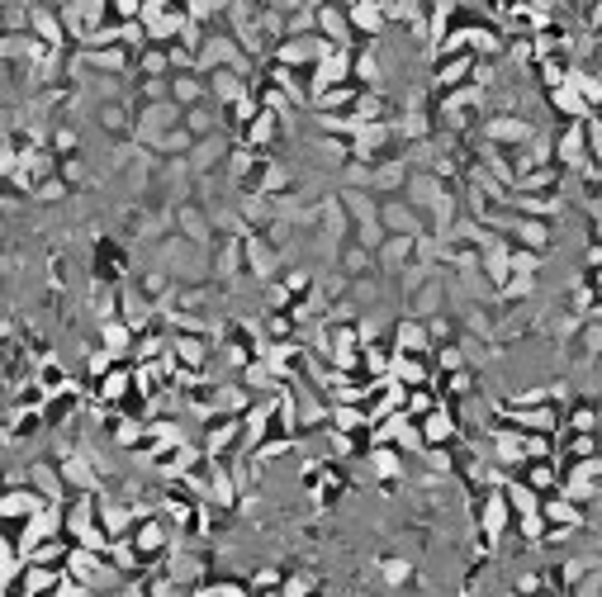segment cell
Masks as SVG:
<instances>
[{
    "instance_id": "6da1fadb",
    "label": "cell",
    "mask_w": 602,
    "mask_h": 597,
    "mask_svg": "<svg viewBox=\"0 0 602 597\" xmlns=\"http://www.w3.org/2000/svg\"><path fill=\"white\" fill-rule=\"evenodd\" d=\"M479 133H484V143H498V147H531L541 138V128L531 124L522 109H493V114H484Z\"/></svg>"
},
{
    "instance_id": "7a4b0ae2",
    "label": "cell",
    "mask_w": 602,
    "mask_h": 597,
    "mask_svg": "<svg viewBox=\"0 0 602 597\" xmlns=\"http://www.w3.org/2000/svg\"><path fill=\"white\" fill-rule=\"evenodd\" d=\"M185 124V109L176 105V100H157V105H138V128H133V143L138 147H152L162 143L171 128H181Z\"/></svg>"
},
{
    "instance_id": "3957f363",
    "label": "cell",
    "mask_w": 602,
    "mask_h": 597,
    "mask_svg": "<svg viewBox=\"0 0 602 597\" xmlns=\"http://www.w3.org/2000/svg\"><path fill=\"white\" fill-rule=\"evenodd\" d=\"M555 166L565 176H584L593 166V152H588V119H574V124L555 128Z\"/></svg>"
},
{
    "instance_id": "277c9868",
    "label": "cell",
    "mask_w": 602,
    "mask_h": 597,
    "mask_svg": "<svg viewBox=\"0 0 602 597\" xmlns=\"http://www.w3.org/2000/svg\"><path fill=\"white\" fill-rule=\"evenodd\" d=\"M328 53H332V43L323 34H290V38L275 43L271 62H285V67H294V72H313Z\"/></svg>"
},
{
    "instance_id": "5b68a950",
    "label": "cell",
    "mask_w": 602,
    "mask_h": 597,
    "mask_svg": "<svg viewBox=\"0 0 602 597\" xmlns=\"http://www.w3.org/2000/svg\"><path fill=\"white\" fill-rule=\"evenodd\" d=\"M200 446L209 460H228L233 451H242V417L238 413H219L204 422L200 432Z\"/></svg>"
},
{
    "instance_id": "8992f818",
    "label": "cell",
    "mask_w": 602,
    "mask_h": 597,
    "mask_svg": "<svg viewBox=\"0 0 602 597\" xmlns=\"http://www.w3.org/2000/svg\"><path fill=\"white\" fill-rule=\"evenodd\" d=\"M413 171H418V166L408 162L403 147H399V152H389L384 162L370 166V190H375L380 199H399L403 190H408V181H413Z\"/></svg>"
},
{
    "instance_id": "52a82bcc",
    "label": "cell",
    "mask_w": 602,
    "mask_h": 597,
    "mask_svg": "<svg viewBox=\"0 0 602 597\" xmlns=\"http://www.w3.org/2000/svg\"><path fill=\"white\" fill-rule=\"evenodd\" d=\"M380 223H384V233H389V237H427V233H432V228H427L432 218L422 214V209H413L403 195L399 199H384Z\"/></svg>"
},
{
    "instance_id": "ba28073f",
    "label": "cell",
    "mask_w": 602,
    "mask_h": 597,
    "mask_svg": "<svg viewBox=\"0 0 602 597\" xmlns=\"http://www.w3.org/2000/svg\"><path fill=\"white\" fill-rule=\"evenodd\" d=\"M318 19V34L328 38L332 48H361V38H356V24H351V10L342 0H328V5H318L313 10Z\"/></svg>"
},
{
    "instance_id": "9c48e42d",
    "label": "cell",
    "mask_w": 602,
    "mask_h": 597,
    "mask_svg": "<svg viewBox=\"0 0 602 597\" xmlns=\"http://www.w3.org/2000/svg\"><path fill=\"white\" fill-rule=\"evenodd\" d=\"M475 81V53H456V57H437L432 62V76H427V91L432 95H446V91H460Z\"/></svg>"
},
{
    "instance_id": "30bf717a",
    "label": "cell",
    "mask_w": 602,
    "mask_h": 597,
    "mask_svg": "<svg viewBox=\"0 0 602 597\" xmlns=\"http://www.w3.org/2000/svg\"><path fill=\"white\" fill-rule=\"evenodd\" d=\"M209 266H214V285H238L247 275V247L242 237H219L209 247Z\"/></svg>"
},
{
    "instance_id": "8fae6325",
    "label": "cell",
    "mask_w": 602,
    "mask_h": 597,
    "mask_svg": "<svg viewBox=\"0 0 602 597\" xmlns=\"http://www.w3.org/2000/svg\"><path fill=\"white\" fill-rule=\"evenodd\" d=\"M128 541L138 545L147 560H166V555L176 550L171 522H166V517H152V512H143V517H138V526H133V536H128Z\"/></svg>"
},
{
    "instance_id": "7c38bea8",
    "label": "cell",
    "mask_w": 602,
    "mask_h": 597,
    "mask_svg": "<svg viewBox=\"0 0 602 597\" xmlns=\"http://www.w3.org/2000/svg\"><path fill=\"white\" fill-rule=\"evenodd\" d=\"M176 233L190 237V242H200V247H214V242H219L214 214H209V204H200V199H185V204H176Z\"/></svg>"
},
{
    "instance_id": "4fadbf2b",
    "label": "cell",
    "mask_w": 602,
    "mask_h": 597,
    "mask_svg": "<svg viewBox=\"0 0 602 597\" xmlns=\"http://www.w3.org/2000/svg\"><path fill=\"white\" fill-rule=\"evenodd\" d=\"M43 507H48V498H43L34 484H5V503H0V517H5V526L34 522Z\"/></svg>"
},
{
    "instance_id": "5bb4252c",
    "label": "cell",
    "mask_w": 602,
    "mask_h": 597,
    "mask_svg": "<svg viewBox=\"0 0 602 597\" xmlns=\"http://www.w3.org/2000/svg\"><path fill=\"white\" fill-rule=\"evenodd\" d=\"M351 67H356V48H332V53L309 72L313 100H318L323 91H332V86H347V81H351Z\"/></svg>"
},
{
    "instance_id": "9a60e30c",
    "label": "cell",
    "mask_w": 602,
    "mask_h": 597,
    "mask_svg": "<svg viewBox=\"0 0 602 597\" xmlns=\"http://www.w3.org/2000/svg\"><path fill=\"white\" fill-rule=\"evenodd\" d=\"M228 152H233V133L223 128V133H214V138H200L195 152H190L185 162H190L195 176H219L223 166H228Z\"/></svg>"
},
{
    "instance_id": "2e32d148",
    "label": "cell",
    "mask_w": 602,
    "mask_h": 597,
    "mask_svg": "<svg viewBox=\"0 0 602 597\" xmlns=\"http://www.w3.org/2000/svg\"><path fill=\"white\" fill-rule=\"evenodd\" d=\"M389 342H394V351H403V356H432V351H437V346H432V332H427V323H422V318H413V313L394 318V327H389Z\"/></svg>"
},
{
    "instance_id": "e0dca14e",
    "label": "cell",
    "mask_w": 602,
    "mask_h": 597,
    "mask_svg": "<svg viewBox=\"0 0 602 597\" xmlns=\"http://www.w3.org/2000/svg\"><path fill=\"white\" fill-rule=\"evenodd\" d=\"M365 470L375 479V489H380V484H403V479H408V455H403L399 446H370V451H365Z\"/></svg>"
},
{
    "instance_id": "ac0fdd59",
    "label": "cell",
    "mask_w": 602,
    "mask_h": 597,
    "mask_svg": "<svg viewBox=\"0 0 602 597\" xmlns=\"http://www.w3.org/2000/svg\"><path fill=\"white\" fill-rule=\"evenodd\" d=\"M285 119H280V114H271V109H261V114H256V124L247 128V133H242V143L247 147H256V152H261V157H271L275 147H280V138H285Z\"/></svg>"
},
{
    "instance_id": "d6986e66",
    "label": "cell",
    "mask_w": 602,
    "mask_h": 597,
    "mask_svg": "<svg viewBox=\"0 0 602 597\" xmlns=\"http://www.w3.org/2000/svg\"><path fill=\"white\" fill-rule=\"evenodd\" d=\"M446 299H451V285H446V275H432V280H427V285H422V290L408 299V313L427 323V318L446 313Z\"/></svg>"
},
{
    "instance_id": "ffe728a7",
    "label": "cell",
    "mask_w": 602,
    "mask_h": 597,
    "mask_svg": "<svg viewBox=\"0 0 602 597\" xmlns=\"http://www.w3.org/2000/svg\"><path fill=\"white\" fill-rule=\"evenodd\" d=\"M351 81L361 91H384V57H380V43H361L356 48V67H351Z\"/></svg>"
},
{
    "instance_id": "44dd1931",
    "label": "cell",
    "mask_w": 602,
    "mask_h": 597,
    "mask_svg": "<svg viewBox=\"0 0 602 597\" xmlns=\"http://www.w3.org/2000/svg\"><path fill=\"white\" fill-rule=\"evenodd\" d=\"M337 271L347 275V280H370V275L380 271V256L351 237V242H342V252H337Z\"/></svg>"
},
{
    "instance_id": "7402d4cb",
    "label": "cell",
    "mask_w": 602,
    "mask_h": 597,
    "mask_svg": "<svg viewBox=\"0 0 602 597\" xmlns=\"http://www.w3.org/2000/svg\"><path fill=\"white\" fill-rule=\"evenodd\" d=\"M389 380L403 384V389H422V384H437V370L427 365V356H403V351H394Z\"/></svg>"
},
{
    "instance_id": "603a6c76",
    "label": "cell",
    "mask_w": 602,
    "mask_h": 597,
    "mask_svg": "<svg viewBox=\"0 0 602 597\" xmlns=\"http://www.w3.org/2000/svg\"><path fill=\"white\" fill-rule=\"evenodd\" d=\"M546 105L555 109V119L560 124H574V119H593V105L584 100V91L569 81V86H560V91H546Z\"/></svg>"
},
{
    "instance_id": "cb8c5ba5",
    "label": "cell",
    "mask_w": 602,
    "mask_h": 597,
    "mask_svg": "<svg viewBox=\"0 0 602 597\" xmlns=\"http://www.w3.org/2000/svg\"><path fill=\"white\" fill-rule=\"evenodd\" d=\"M95 342L105 346V351H114L119 361H133V346H138V332L124 323V318H110V323L95 327Z\"/></svg>"
},
{
    "instance_id": "d4e9b609",
    "label": "cell",
    "mask_w": 602,
    "mask_h": 597,
    "mask_svg": "<svg viewBox=\"0 0 602 597\" xmlns=\"http://www.w3.org/2000/svg\"><path fill=\"white\" fill-rule=\"evenodd\" d=\"M508 237L517 242V247H531V252H550V242H555V233H550V218H536V214L517 218V228H512Z\"/></svg>"
},
{
    "instance_id": "484cf974",
    "label": "cell",
    "mask_w": 602,
    "mask_h": 597,
    "mask_svg": "<svg viewBox=\"0 0 602 597\" xmlns=\"http://www.w3.org/2000/svg\"><path fill=\"white\" fill-rule=\"evenodd\" d=\"M375 256H380V271L403 275L413 261H418V237H384V247Z\"/></svg>"
},
{
    "instance_id": "4316f807",
    "label": "cell",
    "mask_w": 602,
    "mask_h": 597,
    "mask_svg": "<svg viewBox=\"0 0 602 597\" xmlns=\"http://www.w3.org/2000/svg\"><path fill=\"white\" fill-rule=\"evenodd\" d=\"M171 100L181 109H190V105H204L209 100V76L195 67V72H176L171 76Z\"/></svg>"
},
{
    "instance_id": "83f0119b",
    "label": "cell",
    "mask_w": 602,
    "mask_h": 597,
    "mask_svg": "<svg viewBox=\"0 0 602 597\" xmlns=\"http://www.w3.org/2000/svg\"><path fill=\"white\" fill-rule=\"evenodd\" d=\"M565 432L569 436H598L602 432V408L593 398H579L565 408Z\"/></svg>"
},
{
    "instance_id": "f1b7e54d",
    "label": "cell",
    "mask_w": 602,
    "mask_h": 597,
    "mask_svg": "<svg viewBox=\"0 0 602 597\" xmlns=\"http://www.w3.org/2000/svg\"><path fill=\"white\" fill-rule=\"evenodd\" d=\"M48 152H53V157H81V152H86V147H81V124L53 119V124H48Z\"/></svg>"
},
{
    "instance_id": "f546056e",
    "label": "cell",
    "mask_w": 602,
    "mask_h": 597,
    "mask_svg": "<svg viewBox=\"0 0 602 597\" xmlns=\"http://www.w3.org/2000/svg\"><path fill=\"white\" fill-rule=\"evenodd\" d=\"M313 162L328 166V171H342L351 162V138H337V133H323V138H313Z\"/></svg>"
},
{
    "instance_id": "4dcf8cb0",
    "label": "cell",
    "mask_w": 602,
    "mask_h": 597,
    "mask_svg": "<svg viewBox=\"0 0 602 597\" xmlns=\"http://www.w3.org/2000/svg\"><path fill=\"white\" fill-rule=\"evenodd\" d=\"M209 76V100H214V105H233V100H242V95H252L247 91V76L242 72H204Z\"/></svg>"
},
{
    "instance_id": "1f68e13d",
    "label": "cell",
    "mask_w": 602,
    "mask_h": 597,
    "mask_svg": "<svg viewBox=\"0 0 602 597\" xmlns=\"http://www.w3.org/2000/svg\"><path fill=\"white\" fill-rule=\"evenodd\" d=\"M185 128H190L195 138H214V133H223V105H214V100L190 105L185 109Z\"/></svg>"
},
{
    "instance_id": "d6a6232c",
    "label": "cell",
    "mask_w": 602,
    "mask_h": 597,
    "mask_svg": "<svg viewBox=\"0 0 602 597\" xmlns=\"http://www.w3.org/2000/svg\"><path fill=\"white\" fill-rule=\"evenodd\" d=\"M133 76H176L171 48H166V43H147V48H138V67H133Z\"/></svg>"
},
{
    "instance_id": "836d02e7",
    "label": "cell",
    "mask_w": 602,
    "mask_h": 597,
    "mask_svg": "<svg viewBox=\"0 0 602 597\" xmlns=\"http://www.w3.org/2000/svg\"><path fill=\"white\" fill-rule=\"evenodd\" d=\"M356 100H361V86H356V81H347V86H332V91L318 95V100H313V109H318V114H351V109H356Z\"/></svg>"
},
{
    "instance_id": "e575fe53",
    "label": "cell",
    "mask_w": 602,
    "mask_h": 597,
    "mask_svg": "<svg viewBox=\"0 0 602 597\" xmlns=\"http://www.w3.org/2000/svg\"><path fill=\"white\" fill-rule=\"evenodd\" d=\"M275 280H280V285H285V290H290L294 299H304V294L318 290V275H313L309 266H285V271L275 275Z\"/></svg>"
},
{
    "instance_id": "d590c367",
    "label": "cell",
    "mask_w": 602,
    "mask_h": 597,
    "mask_svg": "<svg viewBox=\"0 0 602 597\" xmlns=\"http://www.w3.org/2000/svg\"><path fill=\"white\" fill-rule=\"evenodd\" d=\"M465 351H470L465 342L437 346V351H432V361H437V375H456V370H465V365H470V356H465Z\"/></svg>"
},
{
    "instance_id": "8d00e7d4",
    "label": "cell",
    "mask_w": 602,
    "mask_h": 597,
    "mask_svg": "<svg viewBox=\"0 0 602 597\" xmlns=\"http://www.w3.org/2000/svg\"><path fill=\"white\" fill-rule=\"evenodd\" d=\"M72 199V185L62 181V176H48V181L34 185V204H43V209H53V204H67Z\"/></svg>"
},
{
    "instance_id": "74e56055",
    "label": "cell",
    "mask_w": 602,
    "mask_h": 597,
    "mask_svg": "<svg viewBox=\"0 0 602 597\" xmlns=\"http://www.w3.org/2000/svg\"><path fill=\"white\" fill-rule=\"evenodd\" d=\"M380 579L389 583V588L413 583V560H403V555H389V560H380Z\"/></svg>"
},
{
    "instance_id": "f35d334b",
    "label": "cell",
    "mask_w": 602,
    "mask_h": 597,
    "mask_svg": "<svg viewBox=\"0 0 602 597\" xmlns=\"http://www.w3.org/2000/svg\"><path fill=\"white\" fill-rule=\"evenodd\" d=\"M394 446H399L403 455H413V460H418V455L427 451V436H422V422H413V417H408V422L399 427V441H394Z\"/></svg>"
},
{
    "instance_id": "ab89813d",
    "label": "cell",
    "mask_w": 602,
    "mask_h": 597,
    "mask_svg": "<svg viewBox=\"0 0 602 597\" xmlns=\"http://www.w3.org/2000/svg\"><path fill=\"white\" fill-rule=\"evenodd\" d=\"M527 436V460H555V432H522Z\"/></svg>"
},
{
    "instance_id": "60d3db41",
    "label": "cell",
    "mask_w": 602,
    "mask_h": 597,
    "mask_svg": "<svg viewBox=\"0 0 602 597\" xmlns=\"http://www.w3.org/2000/svg\"><path fill=\"white\" fill-rule=\"evenodd\" d=\"M261 294H266V313H290L294 308V294L280 285V280H271V285H261Z\"/></svg>"
},
{
    "instance_id": "b9f144b4",
    "label": "cell",
    "mask_w": 602,
    "mask_h": 597,
    "mask_svg": "<svg viewBox=\"0 0 602 597\" xmlns=\"http://www.w3.org/2000/svg\"><path fill=\"white\" fill-rule=\"evenodd\" d=\"M541 583H546V574H541V569H522V574L512 579V593H517V597H541V593H546Z\"/></svg>"
},
{
    "instance_id": "7bdbcfd3",
    "label": "cell",
    "mask_w": 602,
    "mask_h": 597,
    "mask_svg": "<svg viewBox=\"0 0 602 597\" xmlns=\"http://www.w3.org/2000/svg\"><path fill=\"white\" fill-rule=\"evenodd\" d=\"M209 583H214V593H219V597H256V588H252L247 579H228V574H214Z\"/></svg>"
},
{
    "instance_id": "ee69618b",
    "label": "cell",
    "mask_w": 602,
    "mask_h": 597,
    "mask_svg": "<svg viewBox=\"0 0 602 597\" xmlns=\"http://www.w3.org/2000/svg\"><path fill=\"white\" fill-rule=\"evenodd\" d=\"M143 5L147 0H110V19L114 24H138V19H143Z\"/></svg>"
},
{
    "instance_id": "f6af8a7d",
    "label": "cell",
    "mask_w": 602,
    "mask_h": 597,
    "mask_svg": "<svg viewBox=\"0 0 602 597\" xmlns=\"http://www.w3.org/2000/svg\"><path fill=\"white\" fill-rule=\"evenodd\" d=\"M565 597H602V560H598V564H593V569H588L584 579L574 583V588H569V593H565Z\"/></svg>"
},
{
    "instance_id": "bcb514c9",
    "label": "cell",
    "mask_w": 602,
    "mask_h": 597,
    "mask_svg": "<svg viewBox=\"0 0 602 597\" xmlns=\"http://www.w3.org/2000/svg\"><path fill=\"white\" fill-rule=\"evenodd\" d=\"M247 583H252L256 593H275V588L285 583V574H280L275 564H266V569H252V574H247Z\"/></svg>"
},
{
    "instance_id": "7dc6e473",
    "label": "cell",
    "mask_w": 602,
    "mask_h": 597,
    "mask_svg": "<svg viewBox=\"0 0 602 597\" xmlns=\"http://www.w3.org/2000/svg\"><path fill=\"white\" fill-rule=\"evenodd\" d=\"M588 152H593V162L602 166V114L588 119Z\"/></svg>"
},
{
    "instance_id": "c3c4849f",
    "label": "cell",
    "mask_w": 602,
    "mask_h": 597,
    "mask_svg": "<svg viewBox=\"0 0 602 597\" xmlns=\"http://www.w3.org/2000/svg\"><path fill=\"white\" fill-rule=\"evenodd\" d=\"M593 271H602V242H588L584 247V275H593Z\"/></svg>"
},
{
    "instance_id": "681fc988",
    "label": "cell",
    "mask_w": 602,
    "mask_h": 597,
    "mask_svg": "<svg viewBox=\"0 0 602 597\" xmlns=\"http://www.w3.org/2000/svg\"><path fill=\"white\" fill-rule=\"evenodd\" d=\"M598 114H602V109H598Z\"/></svg>"
}]
</instances>
